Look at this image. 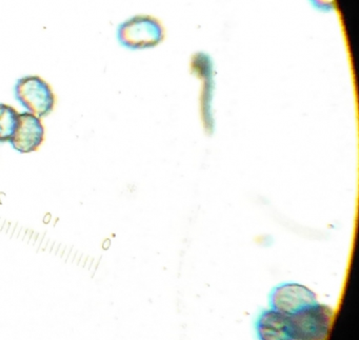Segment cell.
Instances as JSON below:
<instances>
[{
  "instance_id": "7",
  "label": "cell",
  "mask_w": 359,
  "mask_h": 340,
  "mask_svg": "<svg viewBox=\"0 0 359 340\" xmlns=\"http://www.w3.org/2000/svg\"><path fill=\"white\" fill-rule=\"evenodd\" d=\"M20 121V113L15 108L0 104V144L11 142Z\"/></svg>"
},
{
  "instance_id": "4",
  "label": "cell",
  "mask_w": 359,
  "mask_h": 340,
  "mask_svg": "<svg viewBox=\"0 0 359 340\" xmlns=\"http://www.w3.org/2000/svg\"><path fill=\"white\" fill-rule=\"evenodd\" d=\"M45 136V127L39 117L29 112L20 113V121L10 144L18 152L29 154L39 150Z\"/></svg>"
},
{
  "instance_id": "5",
  "label": "cell",
  "mask_w": 359,
  "mask_h": 340,
  "mask_svg": "<svg viewBox=\"0 0 359 340\" xmlns=\"http://www.w3.org/2000/svg\"><path fill=\"white\" fill-rule=\"evenodd\" d=\"M158 29L151 18L136 16L119 26L118 39L130 49H144L158 41Z\"/></svg>"
},
{
  "instance_id": "6",
  "label": "cell",
  "mask_w": 359,
  "mask_h": 340,
  "mask_svg": "<svg viewBox=\"0 0 359 340\" xmlns=\"http://www.w3.org/2000/svg\"><path fill=\"white\" fill-rule=\"evenodd\" d=\"M259 340H294L290 317L278 311H264L256 321Z\"/></svg>"
},
{
  "instance_id": "2",
  "label": "cell",
  "mask_w": 359,
  "mask_h": 340,
  "mask_svg": "<svg viewBox=\"0 0 359 340\" xmlns=\"http://www.w3.org/2000/svg\"><path fill=\"white\" fill-rule=\"evenodd\" d=\"M16 100L31 114L45 118L56 106V96L51 86L36 75H28L16 81L14 87Z\"/></svg>"
},
{
  "instance_id": "3",
  "label": "cell",
  "mask_w": 359,
  "mask_h": 340,
  "mask_svg": "<svg viewBox=\"0 0 359 340\" xmlns=\"http://www.w3.org/2000/svg\"><path fill=\"white\" fill-rule=\"evenodd\" d=\"M271 308L291 316L317 302V296L309 287L296 283H283L275 287L269 297Z\"/></svg>"
},
{
  "instance_id": "1",
  "label": "cell",
  "mask_w": 359,
  "mask_h": 340,
  "mask_svg": "<svg viewBox=\"0 0 359 340\" xmlns=\"http://www.w3.org/2000/svg\"><path fill=\"white\" fill-rule=\"evenodd\" d=\"M333 308L318 301L290 317L294 340H327L333 322Z\"/></svg>"
}]
</instances>
